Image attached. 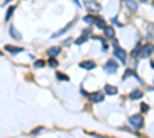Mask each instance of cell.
<instances>
[{"label": "cell", "instance_id": "cell-1", "mask_svg": "<svg viewBox=\"0 0 154 138\" xmlns=\"http://www.w3.org/2000/svg\"><path fill=\"white\" fill-rule=\"evenodd\" d=\"M128 123L131 124V127H134L136 130H139V129H142V127H143V117H142V115H139V114L131 115V117H130V120H128Z\"/></svg>", "mask_w": 154, "mask_h": 138}, {"label": "cell", "instance_id": "cell-2", "mask_svg": "<svg viewBox=\"0 0 154 138\" xmlns=\"http://www.w3.org/2000/svg\"><path fill=\"white\" fill-rule=\"evenodd\" d=\"M153 52H154V45H153V43H146V45L142 46V51H140V57H142V58H148Z\"/></svg>", "mask_w": 154, "mask_h": 138}, {"label": "cell", "instance_id": "cell-3", "mask_svg": "<svg viewBox=\"0 0 154 138\" xmlns=\"http://www.w3.org/2000/svg\"><path fill=\"white\" fill-rule=\"evenodd\" d=\"M117 63L114 60H110V61H106L105 63V71L106 72H110V74H114V72H117Z\"/></svg>", "mask_w": 154, "mask_h": 138}, {"label": "cell", "instance_id": "cell-4", "mask_svg": "<svg viewBox=\"0 0 154 138\" xmlns=\"http://www.w3.org/2000/svg\"><path fill=\"white\" fill-rule=\"evenodd\" d=\"M114 55H116V57H117L120 61H122V63H125V61H126V51H125V49H122L120 46H116Z\"/></svg>", "mask_w": 154, "mask_h": 138}, {"label": "cell", "instance_id": "cell-5", "mask_svg": "<svg viewBox=\"0 0 154 138\" xmlns=\"http://www.w3.org/2000/svg\"><path fill=\"white\" fill-rule=\"evenodd\" d=\"M123 2H125V6H126V8H128L131 12H136V11H137V8H139V6H137V2H134V0H123Z\"/></svg>", "mask_w": 154, "mask_h": 138}, {"label": "cell", "instance_id": "cell-6", "mask_svg": "<svg viewBox=\"0 0 154 138\" xmlns=\"http://www.w3.org/2000/svg\"><path fill=\"white\" fill-rule=\"evenodd\" d=\"M90 98H91V101H94V103H100L105 97H103V92H92L90 95Z\"/></svg>", "mask_w": 154, "mask_h": 138}, {"label": "cell", "instance_id": "cell-7", "mask_svg": "<svg viewBox=\"0 0 154 138\" xmlns=\"http://www.w3.org/2000/svg\"><path fill=\"white\" fill-rule=\"evenodd\" d=\"M86 8H88L90 11H100V5L96 2V0H91V2H86Z\"/></svg>", "mask_w": 154, "mask_h": 138}, {"label": "cell", "instance_id": "cell-8", "mask_svg": "<svg viewBox=\"0 0 154 138\" xmlns=\"http://www.w3.org/2000/svg\"><path fill=\"white\" fill-rule=\"evenodd\" d=\"M9 36L12 38H16V40H20L22 38V34H20L17 29H16V26H9Z\"/></svg>", "mask_w": 154, "mask_h": 138}, {"label": "cell", "instance_id": "cell-9", "mask_svg": "<svg viewBox=\"0 0 154 138\" xmlns=\"http://www.w3.org/2000/svg\"><path fill=\"white\" fill-rule=\"evenodd\" d=\"M103 34H105V38H114V28L106 26L103 29Z\"/></svg>", "mask_w": 154, "mask_h": 138}, {"label": "cell", "instance_id": "cell-10", "mask_svg": "<svg viewBox=\"0 0 154 138\" xmlns=\"http://www.w3.org/2000/svg\"><path fill=\"white\" fill-rule=\"evenodd\" d=\"M5 51H8L11 54H17V52H22L23 49L22 48H17V46H12V45H5Z\"/></svg>", "mask_w": 154, "mask_h": 138}, {"label": "cell", "instance_id": "cell-11", "mask_svg": "<svg viewBox=\"0 0 154 138\" xmlns=\"http://www.w3.org/2000/svg\"><path fill=\"white\" fill-rule=\"evenodd\" d=\"M142 98V91L140 89H134L133 92H130V100H140Z\"/></svg>", "mask_w": 154, "mask_h": 138}, {"label": "cell", "instance_id": "cell-12", "mask_svg": "<svg viewBox=\"0 0 154 138\" xmlns=\"http://www.w3.org/2000/svg\"><path fill=\"white\" fill-rule=\"evenodd\" d=\"M80 68H83V69H94L96 63H94V61H91V60H86V61H82V63H80Z\"/></svg>", "mask_w": 154, "mask_h": 138}, {"label": "cell", "instance_id": "cell-13", "mask_svg": "<svg viewBox=\"0 0 154 138\" xmlns=\"http://www.w3.org/2000/svg\"><path fill=\"white\" fill-rule=\"evenodd\" d=\"M105 92L108 94V95H116V94H117V87L111 86V85H106V86H105Z\"/></svg>", "mask_w": 154, "mask_h": 138}, {"label": "cell", "instance_id": "cell-14", "mask_svg": "<svg viewBox=\"0 0 154 138\" xmlns=\"http://www.w3.org/2000/svg\"><path fill=\"white\" fill-rule=\"evenodd\" d=\"M48 54H49V57H57V55L60 54V48H59V46H52V48H49Z\"/></svg>", "mask_w": 154, "mask_h": 138}, {"label": "cell", "instance_id": "cell-15", "mask_svg": "<svg viewBox=\"0 0 154 138\" xmlns=\"http://www.w3.org/2000/svg\"><path fill=\"white\" fill-rule=\"evenodd\" d=\"M96 26L100 28V29H105L106 28V23H105V20L102 17H96Z\"/></svg>", "mask_w": 154, "mask_h": 138}, {"label": "cell", "instance_id": "cell-16", "mask_svg": "<svg viewBox=\"0 0 154 138\" xmlns=\"http://www.w3.org/2000/svg\"><path fill=\"white\" fill-rule=\"evenodd\" d=\"M69 28H71L69 25H68V26H65V28H63V29H60L59 32H56V34H52V37H51V38H56V37H59V36H62V34H65L66 31H68V29H69Z\"/></svg>", "mask_w": 154, "mask_h": 138}, {"label": "cell", "instance_id": "cell-17", "mask_svg": "<svg viewBox=\"0 0 154 138\" xmlns=\"http://www.w3.org/2000/svg\"><path fill=\"white\" fill-rule=\"evenodd\" d=\"M131 75H134V77H136V78H137V80L140 81V78H139V77H137V75L134 74V71H130V69H128V71H125V75H123V80H126V78H128V77H131Z\"/></svg>", "mask_w": 154, "mask_h": 138}, {"label": "cell", "instance_id": "cell-18", "mask_svg": "<svg viewBox=\"0 0 154 138\" xmlns=\"http://www.w3.org/2000/svg\"><path fill=\"white\" fill-rule=\"evenodd\" d=\"M14 6H9V9H8V12H6V16H5V20H6V22H8V20L11 18V16H12V12H14Z\"/></svg>", "mask_w": 154, "mask_h": 138}, {"label": "cell", "instance_id": "cell-19", "mask_svg": "<svg viewBox=\"0 0 154 138\" xmlns=\"http://www.w3.org/2000/svg\"><path fill=\"white\" fill-rule=\"evenodd\" d=\"M83 20H85L86 23H96V18H94V17H91V16H86Z\"/></svg>", "mask_w": 154, "mask_h": 138}, {"label": "cell", "instance_id": "cell-20", "mask_svg": "<svg viewBox=\"0 0 154 138\" xmlns=\"http://www.w3.org/2000/svg\"><path fill=\"white\" fill-rule=\"evenodd\" d=\"M48 63H49V66H51V68H56V66L59 65V63H57V60H56L54 57H51V60L48 61Z\"/></svg>", "mask_w": 154, "mask_h": 138}, {"label": "cell", "instance_id": "cell-21", "mask_svg": "<svg viewBox=\"0 0 154 138\" xmlns=\"http://www.w3.org/2000/svg\"><path fill=\"white\" fill-rule=\"evenodd\" d=\"M34 66H36V68H43V66H45V61H43V60H37L36 63H34Z\"/></svg>", "mask_w": 154, "mask_h": 138}, {"label": "cell", "instance_id": "cell-22", "mask_svg": "<svg viewBox=\"0 0 154 138\" xmlns=\"http://www.w3.org/2000/svg\"><path fill=\"white\" fill-rule=\"evenodd\" d=\"M57 78H59V80H65V81H68V80H69V78L65 75V74H60V72L57 74Z\"/></svg>", "mask_w": 154, "mask_h": 138}, {"label": "cell", "instance_id": "cell-23", "mask_svg": "<svg viewBox=\"0 0 154 138\" xmlns=\"http://www.w3.org/2000/svg\"><path fill=\"white\" fill-rule=\"evenodd\" d=\"M85 41H86V38H85V37H80V38H77V40H76V45H79V46H80V45H83Z\"/></svg>", "mask_w": 154, "mask_h": 138}, {"label": "cell", "instance_id": "cell-24", "mask_svg": "<svg viewBox=\"0 0 154 138\" xmlns=\"http://www.w3.org/2000/svg\"><path fill=\"white\" fill-rule=\"evenodd\" d=\"M140 109H142L143 112H146V110H150V106L146 105V103H142V106H140Z\"/></svg>", "mask_w": 154, "mask_h": 138}, {"label": "cell", "instance_id": "cell-25", "mask_svg": "<svg viewBox=\"0 0 154 138\" xmlns=\"http://www.w3.org/2000/svg\"><path fill=\"white\" fill-rule=\"evenodd\" d=\"M139 51H140V45H137V46L134 48V51H133V55H137V54H139Z\"/></svg>", "mask_w": 154, "mask_h": 138}, {"label": "cell", "instance_id": "cell-26", "mask_svg": "<svg viewBox=\"0 0 154 138\" xmlns=\"http://www.w3.org/2000/svg\"><path fill=\"white\" fill-rule=\"evenodd\" d=\"M148 29H150V32H148V37H153V36H154V28H153V26H150Z\"/></svg>", "mask_w": 154, "mask_h": 138}, {"label": "cell", "instance_id": "cell-27", "mask_svg": "<svg viewBox=\"0 0 154 138\" xmlns=\"http://www.w3.org/2000/svg\"><path fill=\"white\" fill-rule=\"evenodd\" d=\"M72 2H74V3H76V5H79V2H77V0H72Z\"/></svg>", "mask_w": 154, "mask_h": 138}, {"label": "cell", "instance_id": "cell-28", "mask_svg": "<svg viewBox=\"0 0 154 138\" xmlns=\"http://www.w3.org/2000/svg\"><path fill=\"white\" fill-rule=\"evenodd\" d=\"M151 68H153V69H154V61H153V63H151Z\"/></svg>", "mask_w": 154, "mask_h": 138}, {"label": "cell", "instance_id": "cell-29", "mask_svg": "<svg viewBox=\"0 0 154 138\" xmlns=\"http://www.w3.org/2000/svg\"><path fill=\"white\" fill-rule=\"evenodd\" d=\"M140 2H148V0H140Z\"/></svg>", "mask_w": 154, "mask_h": 138}, {"label": "cell", "instance_id": "cell-30", "mask_svg": "<svg viewBox=\"0 0 154 138\" xmlns=\"http://www.w3.org/2000/svg\"><path fill=\"white\" fill-rule=\"evenodd\" d=\"M5 2H11V0H5Z\"/></svg>", "mask_w": 154, "mask_h": 138}, {"label": "cell", "instance_id": "cell-31", "mask_svg": "<svg viewBox=\"0 0 154 138\" xmlns=\"http://www.w3.org/2000/svg\"><path fill=\"white\" fill-rule=\"evenodd\" d=\"M153 5H154V2H153Z\"/></svg>", "mask_w": 154, "mask_h": 138}]
</instances>
